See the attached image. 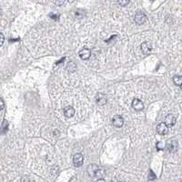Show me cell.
<instances>
[{"label":"cell","mask_w":182,"mask_h":182,"mask_svg":"<svg viewBox=\"0 0 182 182\" xmlns=\"http://www.w3.org/2000/svg\"><path fill=\"white\" fill-rule=\"evenodd\" d=\"M83 162H84V158L81 154L78 153L74 156L73 158V164L75 167H77V168H79L83 165Z\"/></svg>","instance_id":"3"},{"label":"cell","mask_w":182,"mask_h":182,"mask_svg":"<svg viewBox=\"0 0 182 182\" xmlns=\"http://www.w3.org/2000/svg\"><path fill=\"white\" fill-rule=\"evenodd\" d=\"M147 20V17H146V15L144 12L140 11V10H138V11L136 12V15H135V22L137 24V25H142L146 22Z\"/></svg>","instance_id":"2"},{"label":"cell","mask_w":182,"mask_h":182,"mask_svg":"<svg viewBox=\"0 0 182 182\" xmlns=\"http://www.w3.org/2000/svg\"><path fill=\"white\" fill-rule=\"evenodd\" d=\"M4 106H5V104H4V101L2 99H0V110H2L4 109Z\"/></svg>","instance_id":"19"},{"label":"cell","mask_w":182,"mask_h":182,"mask_svg":"<svg viewBox=\"0 0 182 182\" xmlns=\"http://www.w3.org/2000/svg\"><path fill=\"white\" fill-rule=\"evenodd\" d=\"M181 182H182V180H181Z\"/></svg>","instance_id":"25"},{"label":"cell","mask_w":182,"mask_h":182,"mask_svg":"<svg viewBox=\"0 0 182 182\" xmlns=\"http://www.w3.org/2000/svg\"><path fill=\"white\" fill-rule=\"evenodd\" d=\"M128 3H129V1H119V4L120 6H122L127 5Z\"/></svg>","instance_id":"20"},{"label":"cell","mask_w":182,"mask_h":182,"mask_svg":"<svg viewBox=\"0 0 182 182\" xmlns=\"http://www.w3.org/2000/svg\"><path fill=\"white\" fill-rule=\"evenodd\" d=\"M141 50L143 53H145V54H147V53H149L151 51L152 49V46L150 43H148V42H144L141 44Z\"/></svg>","instance_id":"11"},{"label":"cell","mask_w":182,"mask_h":182,"mask_svg":"<svg viewBox=\"0 0 182 182\" xmlns=\"http://www.w3.org/2000/svg\"><path fill=\"white\" fill-rule=\"evenodd\" d=\"M7 127H8L7 121H6V120H4V124H3V127H2V128H1V130H3V132H6V129H7Z\"/></svg>","instance_id":"17"},{"label":"cell","mask_w":182,"mask_h":182,"mask_svg":"<svg viewBox=\"0 0 182 182\" xmlns=\"http://www.w3.org/2000/svg\"><path fill=\"white\" fill-rule=\"evenodd\" d=\"M64 2H55V4H58V5H62Z\"/></svg>","instance_id":"22"},{"label":"cell","mask_w":182,"mask_h":182,"mask_svg":"<svg viewBox=\"0 0 182 182\" xmlns=\"http://www.w3.org/2000/svg\"><path fill=\"white\" fill-rule=\"evenodd\" d=\"M99 171H100L99 167L97 164H91L88 168V173L91 178H95V177L99 176Z\"/></svg>","instance_id":"1"},{"label":"cell","mask_w":182,"mask_h":182,"mask_svg":"<svg viewBox=\"0 0 182 182\" xmlns=\"http://www.w3.org/2000/svg\"><path fill=\"white\" fill-rule=\"evenodd\" d=\"M157 131H158V133L159 135H166V134H168V127L165 123L161 122V123H159V124L158 125V127H157Z\"/></svg>","instance_id":"5"},{"label":"cell","mask_w":182,"mask_h":182,"mask_svg":"<svg viewBox=\"0 0 182 182\" xmlns=\"http://www.w3.org/2000/svg\"><path fill=\"white\" fill-rule=\"evenodd\" d=\"M180 88H181V90H182V86H181V87H180Z\"/></svg>","instance_id":"24"},{"label":"cell","mask_w":182,"mask_h":182,"mask_svg":"<svg viewBox=\"0 0 182 182\" xmlns=\"http://www.w3.org/2000/svg\"><path fill=\"white\" fill-rule=\"evenodd\" d=\"M4 41H5V37L2 33H0V47L4 44Z\"/></svg>","instance_id":"18"},{"label":"cell","mask_w":182,"mask_h":182,"mask_svg":"<svg viewBox=\"0 0 182 182\" xmlns=\"http://www.w3.org/2000/svg\"><path fill=\"white\" fill-rule=\"evenodd\" d=\"M164 142L162 141H159L157 143V149H158V150H160V149H163L164 148Z\"/></svg>","instance_id":"15"},{"label":"cell","mask_w":182,"mask_h":182,"mask_svg":"<svg viewBox=\"0 0 182 182\" xmlns=\"http://www.w3.org/2000/svg\"><path fill=\"white\" fill-rule=\"evenodd\" d=\"M165 124L168 127H172L176 124V117L172 114H168L165 117Z\"/></svg>","instance_id":"7"},{"label":"cell","mask_w":182,"mask_h":182,"mask_svg":"<svg viewBox=\"0 0 182 182\" xmlns=\"http://www.w3.org/2000/svg\"><path fill=\"white\" fill-rule=\"evenodd\" d=\"M1 14H2V10H1V6H0V16H1Z\"/></svg>","instance_id":"23"},{"label":"cell","mask_w":182,"mask_h":182,"mask_svg":"<svg viewBox=\"0 0 182 182\" xmlns=\"http://www.w3.org/2000/svg\"><path fill=\"white\" fill-rule=\"evenodd\" d=\"M132 106H133V109L137 111H141L143 110L144 109V104L143 102L140 100V99H134L133 101H132Z\"/></svg>","instance_id":"4"},{"label":"cell","mask_w":182,"mask_h":182,"mask_svg":"<svg viewBox=\"0 0 182 182\" xmlns=\"http://www.w3.org/2000/svg\"><path fill=\"white\" fill-rule=\"evenodd\" d=\"M91 56V52L89 49L88 48H83L80 52H79V57L80 58L86 60V59H88Z\"/></svg>","instance_id":"9"},{"label":"cell","mask_w":182,"mask_h":182,"mask_svg":"<svg viewBox=\"0 0 182 182\" xmlns=\"http://www.w3.org/2000/svg\"><path fill=\"white\" fill-rule=\"evenodd\" d=\"M173 82L176 86H182V76H179V75H177L173 78Z\"/></svg>","instance_id":"13"},{"label":"cell","mask_w":182,"mask_h":182,"mask_svg":"<svg viewBox=\"0 0 182 182\" xmlns=\"http://www.w3.org/2000/svg\"><path fill=\"white\" fill-rule=\"evenodd\" d=\"M85 15V11L82 9H77L76 11H75V17H77V18H81L83 17Z\"/></svg>","instance_id":"14"},{"label":"cell","mask_w":182,"mask_h":182,"mask_svg":"<svg viewBox=\"0 0 182 182\" xmlns=\"http://www.w3.org/2000/svg\"><path fill=\"white\" fill-rule=\"evenodd\" d=\"M96 101H97V104L99 105V106H102V105H105L108 101V99L104 95V94H98L97 95V98H96Z\"/></svg>","instance_id":"8"},{"label":"cell","mask_w":182,"mask_h":182,"mask_svg":"<svg viewBox=\"0 0 182 182\" xmlns=\"http://www.w3.org/2000/svg\"><path fill=\"white\" fill-rule=\"evenodd\" d=\"M64 115L66 117H72L75 115V109L73 106H68L64 109Z\"/></svg>","instance_id":"10"},{"label":"cell","mask_w":182,"mask_h":182,"mask_svg":"<svg viewBox=\"0 0 182 182\" xmlns=\"http://www.w3.org/2000/svg\"><path fill=\"white\" fill-rule=\"evenodd\" d=\"M97 182H106V180H105V179H103V178H99Z\"/></svg>","instance_id":"21"},{"label":"cell","mask_w":182,"mask_h":182,"mask_svg":"<svg viewBox=\"0 0 182 182\" xmlns=\"http://www.w3.org/2000/svg\"><path fill=\"white\" fill-rule=\"evenodd\" d=\"M156 178V176H155V174L153 173V171L150 169L149 170V176H148V179L149 180H153V179H155Z\"/></svg>","instance_id":"16"},{"label":"cell","mask_w":182,"mask_h":182,"mask_svg":"<svg viewBox=\"0 0 182 182\" xmlns=\"http://www.w3.org/2000/svg\"><path fill=\"white\" fill-rule=\"evenodd\" d=\"M112 124L114 127H121L124 124V120L122 119V117L121 116H119V115H117L115 117H113V119H112Z\"/></svg>","instance_id":"6"},{"label":"cell","mask_w":182,"mask_h":182,"mask_svg":"<svg viewBox=\"0 0 182 182\" xmlns=\"http://www.w3.org/2000/svg\"><path fill=\"white\" fill-rule=\"evenodd\" d=\"M168 150L170 152V153H174L176 152V150L178 149V143L176 141H171L168 145Z\"/></svg>","instance_id":"12"}]
</instances>
